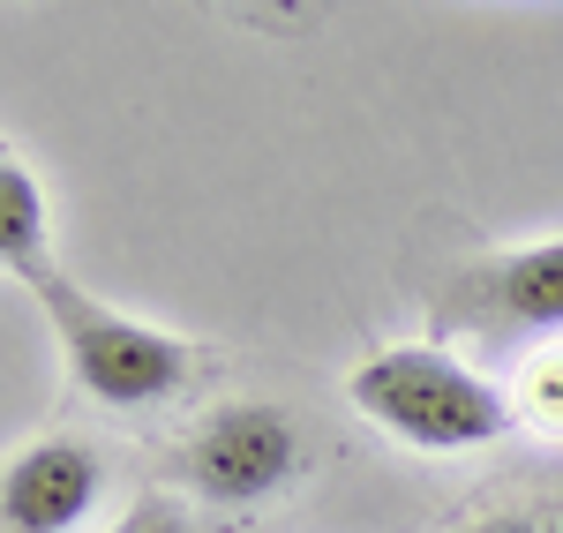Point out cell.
<instances>
[{"mask_svg": "<svg viewBox=\"0 0 563 533\" xmlns=\"http://www.w3.org/2000/svg\"><path fill=\"white\" fill-rule=\"evenodd\" d=\"M0 270H8V278H23V286L53 270L45 188H38V174H31L15 151H0Z\"/></svg>", "mask_w": 563, "mask_h": 533, "instance_id": "8992f818", "label": "cell"}, {"mask_svg": "<svg viewBox=\"0 0 563 533\" xmlns=\"http://www.w3.org/2000/svg\"><path fill=\"white\" fill-rule=\"evenodd\" d=\"M435 331H474V338H563V233L466 264L451 278L443 309H435Z\"/></svg>", "mask_w": 563, "mask_h": 533, "instance_id": "277c9868", "label": "cell"}, {"mask_svg": "<svg viewBox=\"0 0 563 533\" xmlns=\"http://www.w3.org/2000/svg\"><path fill=\"white\" fill-rule=\"evenodd\" d=\"M466 533H563V519H549V511H488Z\"/></svg>", "mask_w": 563, "mask_h": 533, "instance_id": "9c48e42d", "label": "cell"}, {"mask_svg": "<svg viewBox=\"0 0 563 533\" xmlns=\"http://www.w3.org/2000/svg\"><path fill=\"white\" fill-rule=\"evenodd\" d=\"M346 406L406 451H481L519 421V399L496 376H481L474 360H459L443 338L368 354L346 376Z\"/></svg>", "mask_w": 563, "mask_h": 533, "instance_id": "6da1fadb", "label": "cell"}, {"mask_svg": "<svg viewBox=\"0 0 563 533\" xmlns=\"http://www.w3.org/2000/svg\"><path fill=\"white\" fill-rule=\"evenodd\" d=\"M106 533H188V519H180V503H166V496H143V503L121 511V526H106Z\"/></svg>", "mask_w": 563, "mask_h": 533, "instance_id": "ba28073f", "label": "cell"}, {"mask_svg": "<svg viewBox=\"0 0 563 533\" xmlns=\"http://www.w3.org/2000/svg\"><path fill=\"white\" fill-rule=\"evenodd\" d=\"M519 413L533 421V429L563 436V346H549V354L526 368V384H519Z\"/></svg>", "mask_w": 563, "mask_h": 533, "instance_id": "52a82bcc", "label": "cell"}, {"mask_svg": "<svg viewBox=\"0 0 563 533\" xmlns=\"http://www.w3.org/2000/svg\"><path fill=\"white\" fill-rule=\"evenodd\" d=\"M31 293H38L45 323L60 338V360H68V376H76L84 399L113 406V413H143V406H166L188 391V376H196L188 338H174V331H158V323H143L129 309H113V301H98L60 264L45 270V278H31Z\"/></svg>", "mask_w": 563, "mask_h": 533, "instance_id": "7a4b0ae2", "label": "cell"}, {"mask_svg": "<svg viewBox=\"0 0 563 533\" xmlns=\"http://www.w3.org/2000/svg\"><path fill=\"white\" fill-rule=\"evenodd\" d=\"M98 451L76 436H38L0 474V533H76L98 511Z\"/></svg>", "mask_w": 563, "mask_h": 533, "instance_id": "5b68a950", "label": "cell"}, {"mask_svg": "<svg viewBox=\"0 0 563 533\" xmlns=\"http://www.w3.org/2000/svg\"><path fill=\"white\" fill-rule=\"evenodd\" d=\"M308 466V436L286 406L233 399L180 444V481L203 503H263Z\"/></svg>", "mask_w": 563, "mask_h": 533, "instance_id": "3957f363", "label": "cell"}]
</instances>
